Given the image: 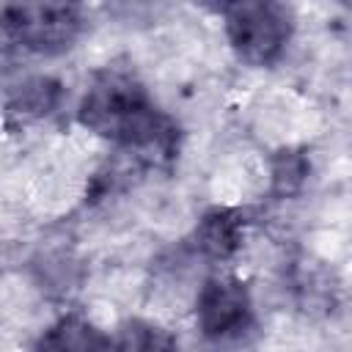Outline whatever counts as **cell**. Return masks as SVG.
<instances>
[{
	"label": "cell",
	"mask_w": 352,
	"mask_h": 352,
	"mask_svg": "<svg viewBox=\"0 0 352 352\" xmlns=\"http://www.w3.org/2000/svg\"><path fill=\"white\" fill-rule=\"evenodd\" d=\"M113 352H176V338L146 319H129L118 327Z\"/></svg>",
	"instance_id": "8"
},
{
	"label": "cell",
	"mask_w": 352,
	"mask_h": 352,
	"mask_svg": "<svg viewBox=\"0 0 352 352\" xmlns=\"http://www.w3.org/2000/svg\"><path fill=\"white\" fill-rule=\"evenodd\" d=\"M195 322L206 338L223 341L245 333L253 322L248 286L234 275L206 278L195 297Z\"/></svg>",
	"instance_id": "4"
},
{
	"label": "cell",
	"mask_w": 352,
	"mask_h": 352,
	"mask_svg": "<svg viewBox=\"0 0 352 352\" xmlns=\"http://www.w3.org/2000/svg\"><path fill=\"white\" fill-rule=\"evenodd\" d=\"M311 173V162L302 151H294V148H283L272 157V168H270V176H272V195L278 198H289L294 192L302 190L305 179Z\"/></svg>",
	"instance_id": "9"
},
{
	"label": "cell",
	"mask_w": 352,
	"mask_h": 352,
	"mask_svg": "<svg viewBox=\"0 0 352 352\" xmlns=\"http://www.w3.org/2000/svg\"><path fill=\"white\" fill-rule=\"evenodd\" d=\"M3 33L22 50L60 55L82 33V8L74 3H14L3 8Z\"/></svg>",
	"instance_id": "3"
},
{
	"label": "cell",
	"mask_w": 352,
	"mask_h": 352,
	"mask_svg": "<svg viewBox=\"0 0 352 352\" xmlns=\"http://www.w3.org/2000/svg\"><path fill=\"white\" fill-rule=\"evenodd\" d=\"M60 102V82L52 80V77H28L22 80L16 88H8V96H6V116L8 121L19 118V121H28V118H41L47 113H52Z\"/></svg>",
	"instance_id": "7"
},
{
	"label": "cell",
	"mask_w": 352,
	"mask_h": 352,
	"mask_svg": "<svg viewBox=\"0 0 352 352\" xmlns=\"http://www.w3.org/2000/svg\"><path fill=\"white\" fill-rule=\"evenodd\" d=\"M242 214L234 209H209L195 226V248L214 261H226L234 256L242 239Z\"/></svg>",
	"instance_id": "6"
},
{
	"label": "cell",
	"mask_w": 352,
	"mask_h": 352,
	"mask_svg": "<svg viewBox=\"0 0 352 352\" xmlns=\"http://www.w3.org/2000/svg\"><path fill=\"white\" fill-rule=\"evenodd\" d=\"M33 352H113V341L82 316H60L36 341Z\"/></svg>",
	"instance_id": "5"
},
{
	"label": "cell",
	"mask_w": 352,
	"mask_h": 352,
	"mask_svg": "<svg viewBox=\"0 0 352 352\" xmlns=\"http://www.w3.org/2000/svg\"><path fill=\"white\" fill-rule=\"evenodd\" d=\"M80 124L116 146L138 154L140 160L173 157L176 126L160 113L140 80L124 69H102L85 88L80 107Z\"/></svg>",
	"instance_id": "1"
},
{
	"label": "cell",
	"mask_w": 352,
	"mask_h": 352,
	"mask_svg": "<svg viewBox=\"0 0 352 352\" xmlns=\"http://www.w3.org/2000/svg\"><path fill=\"white\" fill-rule=\"evenodd\" d=\"M223 19L234 52L250 66H272L292 38V11L280 3H231Z\"/></svg>",
	"instance_id": "2"
}]
</instances>
